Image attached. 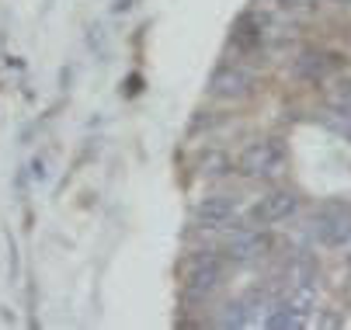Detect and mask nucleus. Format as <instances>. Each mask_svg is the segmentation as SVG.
I'll use <instances>...</instances> for the list:
<instances>
[{"label": "nucleus", "mask_w": 351, "mask_h": 330, "mask_svg": "<svg viewBox=\"0 0 351 330\" xmlns=\"http://www.w3.org/2000/svg\"><path fill=\"white\" fill-rule=\"evenodd\" d=\"M237 170L243 177H275L285 170V147L278 139H254L240 150Z\"/></svg>", "instance_id": "obj_1"}, {"label": "nucleus", "mask_w": 351, "mask_h": 330, "mask_svg": "<svg viewBox=\"0 0 351 330\" xmlns=\"http://www.w3.org/2000/svg\"><path fill=\"white\" fill-rule=\"evenodd\" d=\"M254 90V73L243 70L240 63H226L213 73L209 80V94L213 98H223V101H240Z\"/></svg>", "instance_id": "obj_2"}, {"label": "nucleus", "mask_w": 351, "mask_h": 330, "mask_svg": "<svg viewBox=\"0 0 351 330\" xmlns=\"http://www.w3.org/2000/svg\"><path fill=\"white\" fill-rule=\"evenodd\" d=\"M299 212V195L282 188V192H268L254 209H250V226H275V223H285L289 216Z\"/></svg>", "instance_id": "obj_3"}, {"label": "nucleus", "mask_w": 351, "mask_h": 330, "mask_svg": "<svg viewBox=\"0 0 351 330\" xmlns=\"http://www.w3.org/2000/svg\"><path fill=\"white\" fill-rule=\"evenodd\" d=\"M268 254V237L261 233V226H243V229H233V237L226 240V257L230 261H258Z\"/></svg>", "instance_id": "obj_4"}, {"label": "nucleus", "mask_w": 351, "mask_h": 330, "mask_svg": "<svg viewBox=\"0 0 351 330\" xmlns=\"http://www.w3.org/2000/svg\"><path fill=\"white\" fill-rule=\"evenodd\" d=\"M195 223L202 229H226L237 219V202L230 195H206L202 202L195 205Z\"/></svg>", "instance_id": "obj_5"}, {"label": "nucleus", "mask_w": 351, "mask_h": 330, "mask_svg": "<svg viewBox=\"0 0 351 330\" xmlns=\"http://www.w3.org/2000/svg\"><path fill=\"white\" fill-rule=\"evenodd\" d=\"M317 233H320L324 244H334V247L348 244V240H351V209H344V205H327V209H320V216H317Z\"/></svg>", "instance_id": "obj_6"}, {"label": "nucleus", "mask_w": 351, "mask_h": 330, "mask_svg": "<svg viewBox=\"0 0 351 330\" xmlns=\"http://www.w3.org/2000/svg\"><path fill=\"white\" fill-rule=\"evenodd\" d=\"M219 278H223V264L219 257H198L191 275H188V289L191 292H209L219 285Z\"/></svg>", "instance_id": "obj_7"}, {"label": "nucleus", "mask_w": 351, "mask_h": 330, "mask_svg": "<svg viewBox=\"0 0 351 330\" xmlns=\"http://www.w3.org/2000/svg\"><path fill=\"white\" fill-rule=\"evenodd\" d=\"M330 66H334V60L327 53H320V49H306V53H299V60H295V73L303 80H324L330 73Z\"/></svg>", "instance_id": "obj_8"}, {"label": "nucleus", "mask_w": 351, "mask_h": 330, "mask_svg": "<svg viewBox=\"0 0 351 330\" xmlns=\"http://www.w3.org/2000/svg\"><path fill=\"white\" fill-rule=\"evenodd\" d=\"M198 167H202V170H198L202 177H223V174L233 170V160H230L223 150H206V153H202V164H198Z\"/></svg>", "instance_id": "obj_9"}, {"label": "nucleus", "mask_w": 351, "mask_h": 330, "mask_svg": "<svg viewBox=\"0 0 351 330\" xmlns=\"http://www.w3.org/2000/svg\"><path fill=\"white\" fill-rule=\"evenodd\" d=\"M265 323H268V327H299V323H303V313H295L289 303H282V306L268 309Z\"/></svg>", "instance_id": "obj_10"}, {"label": "nucleus", "mask_w": 351, "mask_h": 330, "mask_svg": "<svg viewBox=\"0 0 351 330\" xmlns=\"http://www.w3.org/2000/svg\"><path fill=\"white\" fill-rule=\"evenodd\" d=\"M219 323H223V327H247V323H250V309H247V303H230Z\"/></svg>", "instance_id": "obj_11"}, {"label": "nucleus", "mask_w": 351, "mask_h": 330, "mask_svg": "<svg viewBox=\"0 0 351 330\" xmlns=\"http://www.w3.org/2000/svg\"><path fill=\"white\" fill-rule=\"evenodd\" d=\"M344 132H348V139H351V122H348V125H344Z\"/></svg>", "instance_id": "obj_12"}]
</instances>
